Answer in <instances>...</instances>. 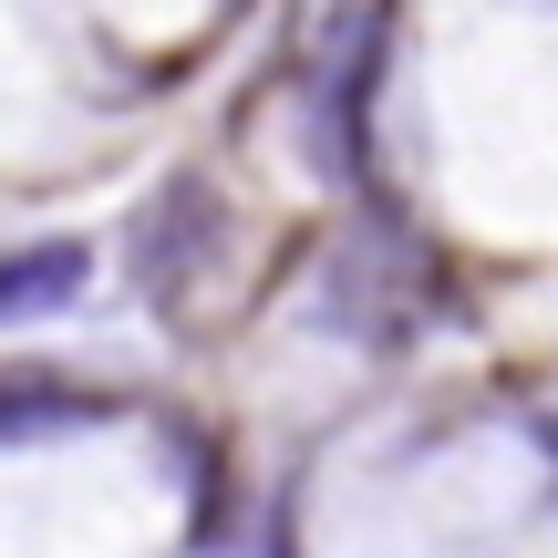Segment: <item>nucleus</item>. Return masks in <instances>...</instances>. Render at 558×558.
I'll use <instances>...</instances> for the list:
<instances>
[{
    "label": "nucleus",
    "instance_id": "nucleus-2",
    "mask_svg": "<svg viewBox=\"0 0 558 558\" xmlns=\"http://www.w3.org/2000/svg\"><path fill=\"white\" fill-rule=\"evenodd\" d=\"M104 403L62 393V383H32V373H0V445H41V435H73V424H94Z\"/></svg>",
    "mask_w": 558,
    "mask_h": 558
},
{
    "label": "nucleus",
    "instance_id": "nucleus-1",
    "mask_svg": "<svg viewBox=\"0 0 558 558\" xmlns=\"http://www.w3.org/2000/svg\"><path fill=\"white\" fill-rule=\"evenodd\" d=\"M83 290H94V239H21V248H0V331L62 320Z\"/></svg>",
    "mask_w": 558,
    "mask_h": 558
}]
</instances>
